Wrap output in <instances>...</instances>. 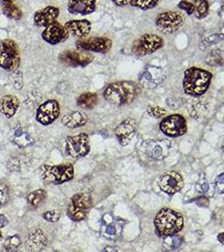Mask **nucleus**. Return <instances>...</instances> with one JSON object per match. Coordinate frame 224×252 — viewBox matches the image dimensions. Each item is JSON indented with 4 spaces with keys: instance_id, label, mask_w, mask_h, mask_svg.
<instances>
[{
    "instance_id": "obj_1",
    "label": "nucleus",
    "mask_w": 224,
    "mask_h": 252,
    "mask_svg": "<svg viewBox=\"0 0 224 252\" xmlns=\"http://www.w3.org/2000/svg\"><path fill=\"white\" fill-rule=\"evenodd\" d=\"M140 92L138 86L132 81H118L107 86L104 92L105 100L117 106L132 103Z\"/></svg>"
},
{
    "instance_id": "obj_2",
    "label": "nucleus",
    "mask_w": 224,
    "mask_h": 252,
    "mask_svg": "<svg viewBox=\"0 0 224 252\" xmlns=\"http://www.w3.org/2000/svg\"><path fill=\"white\" fill-rule=\"evenodd\" d=\"M212 78V73L207 70L190 67L184 73V91L191 96L204 94L211 84Z\"/></svg>"
},
{
    "instance_id": "obj_3",
    "label": "nucleus",
    "mask_w": 224,
    "mask_h": 252,
    "mask_svg": "<svg viewBox=\"0 0 224 252\" xmlns=\"http://www.w3.org/2000/svg\"><path fill=\"white\" fill-rule=\"evenodd\" d=\"M157 233L163 237L172 236L182 230L184 218L180 213L171 208H163L155 220Z\"/></svg>"
},
{
    "instance_id": "obj_4",
    "label": "nucleus",
    "mask_w": 224,
    "mask_h": 252,
    "mask_svg": "<svg viewBox=\"0 0 224 252\" xmlns=\"http://www.w3.org/2000/svg\"><path fill=\"white\" fill-rule=\"evenodd\" d=\"M43 182L48 184H62L72 180L74 176V169L72 164L64 163L57 166L43 165L39 171Z\"/></svg>"
},
{
    "instance_id": "obj_5",
    "label": "nucleus",
    "mask_w": 224,
    "mask_h": 252,
    "mask_svg": "<svg viewBox=\"0 0 224 252\" xmlns=\"http://www.w3.org/2000/svg\"><path fill=\"white\" fill-rule=\"evenodd\" d=\"M20 50L16 41L4 39L0 41V67L8 72H15L20 65Z\"/></svg>"
},
{
    "instance_id": "obj_6",
    "label": "nucleus",
    "mask_w": 224,
    "mask_h": 252,
    "mask_svg": "<svg viewBox=\"0 0 224 252\" xmlns=\"http://www.w3.org/2000/svg\"><path fill=\"white\" fill-rule=\"evenodd\" d=\"M164 46V40L155 34H143L133 42L132 52L137 57H145L161 49Z\"/></svg>"
},
{
    "instance_id": "obj_7",
    "label": "nucleus",
    "mask_w": 224,
    "mask_h": 252,
    "mask_svg": "<svg viewBox=\"0 0 224 252\" xmlns=\"http://www.w3.org/2000/svg\"><path fill=\"white\" fill-rule=\"evenodd\" d=\"M91 207L92 198L89 193H77L70 200L68 214L72 220L80 222L86 219Z\"/></svg>"
},
{
    "instance_id": "obj_8",
    "label": "nucleus",
    "mask_w": 224,
    "mask_h": 252,
    "mask_svg": "<svg viewBox=\"0 0 224 252\" xmlns=\"http://www.w3.org/2000/svg\"><path fill=\"white\" fill-rule=\"evenodd\" d=\"M185 18L176 11L160 13L155 19V26L159 32L171 35L178 32L183 25Z\"/></svg>"
},
{
    "instance_id": "obj_9",
    "label": "nucleus",
    "mask_w": 224,
    "mask_h": 252,
    "mask_svg": "<svg viewBox=\"0 0 224 252\" xmlns=\"http://www.w3.org/2000/svg\"><path fill=\"white\" fill-rule=\"evenodd\" d=\"M113 46L110 38L104 36H94L85 38L76 41L77 50L94 52V53L106 54L111 50Z\"/></svg>"
},
{
    "instance_id": "obj_10",
    "label": "nucleus",
    "mask_w": 224,
    "mask_h": 252,
    "mask_svg": "<svg viewBox=\"0 0 224 252\" xmlns=\"http://www.w3.org/2000/svg\"><path fill=\"white\" fill-rule=\"evenodd\" d=\"M58 59L69 67H85L94 61V56L82 50H67L60 53Z\"/></svg>"
},
{
    "instance_id": "obj_11",
    "label": "nucleus",
    "mask_w": 224,
    "mask_h": 252,
    "mask_svg": "<svg viewBox=\"0 0 224 252\" xmlns=\"http://www.w3.org/2000/svg\"><path fill=\"white\" fill-rule=\"evenodd\" d=\"M90 150L89 138L86 133H80L67 139L66 151L73 158H83L88 154Z\"/></svg>"
},
{
    "instance_id": "obj_12",
    "label": "nucleus",
    "mask_w": 224,
    "mask_h": 252,
    "mask_svg": "<svg viewBox=\"0 0 224 252\" xmlns=\"http://www.w3.org/2000/svg\"><path fill=\"white\" fill-rule=\"evenodd\" d=\"M165 79L166 73L162 67L147 66L139 76V82L143 88L153 89L164 82Z\"/></svg>"
},
{
    "instance_id": "obj_13",
    "label": "nucleus",
    "mask_w": 224,
    "mask_h": 252,
    "mask_svg": "<svg viewBox=\"0 0 224 252\" xmlns=\"http://www.w3.org/2000/svg\"><path fill=\"white\" fill-rule=\"evenodd\" d=\"M69 32L64 25H62L57 20L47 26L41 33L43 41L52 46L65 42L69 38Z\"/></svg>"
},
{
    "instance_id": "obj_14",
    "label": "nucleus",
    "mask_w": 224,
    "mask_h": 252,
    "mask_svg": "<svg viewBox=\"0 0 224 252\" xmlns=\"http://www.w3.org/2000/svg\"><path fill=\"white\" fill-rule=\"evenodd\" d=\"M162 132L171 137H177L187 132L186 120L180 114H173L164 119L160 124Z\"/></svg>"
},
{
    "instance_id": "obj_15",
    "label": "nucleus",
    "mask_w": 224,
    "mask_h": 252,
    "mask_svg": "<svg viewBox=\"0 0 224 252\" xmlns=\"http://www.w3.org/2000/svg\"><path fill=\"white\" fill-rule=\"evenodd\" d=\"M142 151L155 160H163L167 158L171 150V143L168 140L147 141L142 145Z\"/></svg>"
},
{
    "instance_id": "obj_16",
    "label": "nucleus",
    "mask_w": 224,
    "mask_h": 252,
    "mask_svg": "<svg viewBox=\"0 0 224 252\" xmlns=\"http://www.w3.org/2000/svg\"><path fill=\"white\" fill-rule=\"evenodd\" d=\"M60 113V105L57 100L46 101L38 108L36 120L39 123L48 126L57 120Z\"/></svg>"
},
{
    "instance_id": "obj_17",
    "label": "nucleus",
    "mask_w": 224,
    "mask_h": 252,
    "mask_svg": "<svg viewBox=\"0 0 224 252\" xmlns=\"http://www.w3.org/2000/svg\"><path fill=\"white\" fill-rule=\"evenodd\" d=\"M60 16V9L54 5H48L35 11L33 16V23L36 27H44L57 21Z\"/></svg>"
},
{
    "instance_id": "obj_18",
    "label": "nucleus",
    "mask_w": 224,
    "mask_h": 252,
    "mask_svg": "<svg viewBox=\"0 0 224 252\" xmlns=\"http://www.w3.org/2000/svg\"><path fill=\"white\" fill-rule=\"evenodd\" d=\"M184 186V181L180 174L171 172L164 174L159 180L160 189L170 195L180 192Z\"/></svg>"
},
{
    "instance_id": "obj_19",
    "label": "nucleus",
    "mask_w": 224,
    "mask_h": 252,
    "mask_svg": "<svg viewBox=\"0 0 224 252\" xmlns=\"http://www.w3.org/2000/svg\"><path fill=\"white\" fill-rule=\"evenodd\" d=\"M70 35L77 39L87 38L91 32L92 23L87 19H70L64 24Z\"/></svg>"
},
{
    "instance_id": "obj_20",
    "label": "nucleus",
    "mask_w": 224,
    "mask_h": 252,
    "mask_svg": "<svg viewBox=\"0 0 224 252\" xmlns=\"http://www.w3.org/2000/svg\"><path fill=\"white\" fill-rule=\"evenodd\" d=\"M97 0H68V11L73 16H86L96 10Z\"/></svg>"
},
{
    "instance_id": "obj_21",
    "label": "nucleus",
    "mask_w": 224,
    "mask_h": 252,
    "mask_svg": "<svg viewBox=\"0 0 224 252\" xmlns=\"http://www.w3.org/2000/svg\"><path fill=\"white\" fill-rule=\"evenodd\" d=\"M135 131H136V122L135 120L132 119L124 120L122 123L117 126L116 129V135L121 145L123 146L128 145L135 136Z\"/></svg>"
},
{
    "instance_id": "obj_22",
    "label": "nucleus",
    "mask_w": 224,
    "mask_h": 252,
    "mask_svg": "<svg viewBox=\"0 0 224 252\" xmlns=\"http://www.w3.org/2000/svg\"><path fill=\"white\" fill-rule=\"evenodd\" d=\"M19 107V99L15 95H5L0 100V112L7 118H12Z\"/></svg>"
},
{
    "instance_id": "obj_23",
    "label": "nucleus",
    "mask_w": 224,
    "mask_h": 252,
    "mask_svg": "<svg viewBox=\"0 0 224 252\" xmlns=\"http://www.w3.org/2000/svg\"><path fill=\"white\" fill-rule=\"evenodd\" d=\"M117 7L130 6L139 10H149L158 6L160 0H111Z\"/></svg>"
},
{
    "instance_id": "obj_24",
    "label": "nucleus",
    "mask_w": 224,
    "mask_h": 252,
    "mask_svg": "<svg viewBox=\"0 0 224 252\" xmlns=\"http://www.w3.org/2000/svg\"><path fill=\"white\" fill-rule=\"evenodd\" d=\"M87 117L86 114L79 111L72 112L64 115L63 118V125L70 129H76L81 126H84L87 123Z\"/></svg>"
},
{
    "instance_id": "obj_25",
    "label": "nucleus",
    "mask_w": 224,
    "mask_h": 252,
    "mask_svg": "<svg viewBox=\"0 0 224 252\" xmlns=\"http://www.w3.org/2000/svg\"><path fill=\"white\" fill-rule=\"evenodd\" d=\"M27 244L31 249L40 251L47 246L48 239L41 230H36L30 235Z\"/></svg>"
},
{
    "instance_id": "obj_26",
    "label": "nucleus",
    "mask_w": 224,
    "mask_h": 252,
    "mask_svg": "<svg viewBox=\"0 0 224 252\" xmlns=\"http://www.w3.org/2000/svg\"><path fill=\"white\" fill-rule=\"evenodd\" d=\"M0 4H1L2 12L7 18L13 20H19L22 19V10L17 4H16L15 1L0 3Z\"/></svg>"
},
{
    "instance_id": "obj_27",
    "label": "nucleus",
    "mask_w": 224,
    "mask_h": 252,
    "mask_svg": "<svg viewBox=\"0 0 224 252\" xmlns=\"http://www.w3.org/2000/svg\"><path fill=\"white\" fill-rule=\"evenodd\" d=\"M12 142L18 145L19 148H26L34 143V140L28 133L23 131V129L19 127L13 134Z\"/></svg>"
},
{
    "instance_id": "obj_28",
    "label": "nucleus",
    "mask_w": 224,
    "mask_h": 252,
    "mask_svg": "<svg viewBox=\"0 0 224 252\" xmlns=\"http://www.w3.org/2000/svg\"><path fill=\"white\" fill-rule=\"evenodd\" d=\"M98 103V96L95 93H84L77 99V104L83 109H93Z\"/></svg>"
},
{
    "instance_id": "obj_29",
    "label": "nucleus",
    "mask_w": 224,
    "mask_h": 252,
    "mask_svg": "<svg viewBox=\"0 0 224 252\" xmlns=\"http://www.w3.org/2000/svg\"><path fill=\"white\" fill-rule=\"evenodd\" d=\"M205 62L208 66L214 67H224V50H211L206 57Z\"/></svg>"
},
{
    "instance_id": "obj_30",
    "label": "nucleus",
    "mask_w": 224,
    "mask_h": 252,
    "mask_svg": "<svg viewBox=\"0 0 224 252\" xmlns=\"http://www.w3.org/2000/svg\"><path fill=\"white\" fill-rule=\"evenodd\" d=\"M195 5V16L198 19H205L209 13V3L207 0H192Z\"/></svg>"
},
{
    "instance_id": "obj_31",
    "label": "nucleus",
    "mask_w": 224,
    "mask_h": 252,
    "mask_svg": "<svg viewBox=\"0 0 224 252\" xmlns=\"http://www.w3.org/2000/svg\"><path fill=\"white\" fill-rule=\"evenodd\" d=\"M224 41V33H214V34L205 38L204 40H202V42L200 43V49L202 50H207V48L212 47L213 45L218 44L219 42Z\"/></svg>"
},
{
    "instance_id": "obj_32",
    "label": "nucleus",
    "mask_w": 224,
    "mask_h": 252,
    "mask_svg": "<svg viewBox=\"0 0 224 252\" xmlns=\"http://www.w3.org/2000/svg\"><path fill=\"white\" fill-rule=\"evenodd\" d=\"M3 247H4V249L6 250L7 252H17V251H19L21 247L20 237L18 235L10 236L5 239L4 244H3Z\"/></svg>"
},
{
    "instance_id": "obj_33",
    "label": "nucleus",
    "mask_w": 224,
    "mask_h": 252,
    "mask_svg": "<svg viewBox=\"0 0 224 252\" xmlns=\"http://www.w3.org/2000/svg\"><path fill=\"white\" fill-rule=\"evenodd\" d=\"M47 198V192L44 190H36L34 192H31L27 197L29 204L33 207H37L38 205H41Z\"/></svg>"
},
{
    "instance_id": "obj_34",
    "label": "nucleus",
    "mask_w": 224,
    "mask_h": 252,
    "mask_svg": "<svg viewBox=\"0 0 224 252\" xmlns=\"http://www.w3.org/2000/svg\"><path fill=\"white\" fill-rule=\"evenodd\" d=\"M177 6L180 10H184L188 16H191L195 13V5H194V3H193V2L188 1V0H181L180 3H178Z\"/></svg>"
},
{
    "instance_id": "obj_35",
    "label": "nucleus",
    "mask_w": 224,
    "mask_h": 252,
    "mask_svg": "<svg viewBox=\"0 0 224 252\" xmlns=\"http://www.w3.org/2000/svg\"><path fill=\"white\" fill-rule=\"evenodd\" d=\"M9 200V189L6 184L0 183V208Z\"/></svg>"
},
{
    "instance_id": "obj_36",
    "label": "nucleus",
    "mask_w": 224,
    "mask_h": 252,
    "mask_svg": "<svg viewBox=\"0 0 224 252\" xmlns=\"http://www.w3.org/2000/svg\"><path fill=\"white\" fill-rule=\"evenodd\" d=\"M43 218L46 220L49 221L51 223H56L59 220V219L61 218V212L57 209L46 212L43 214Z\"/></svg>"
},
{
    "instance_id": "obj_37",
    "label": "nucleus",
    "mask_w": 224,
    "mask_h": 252,
    "mask_svg": "<svg viewBox=\"0 0 224 252\" xmlns=\"http://www.w3.org/2000/svg\"><path fill=\"white\" fill-rule=\"evenodd\" d=\"M148 113H149L150 116L160 118V117L164 116V114L166 113V111L161 107H149L148 108Z\"/></svg>"
},
{
    "instance_id": "obj_38",
    "label": "nucleus",
    "mask_w": 224,
    "mask_h": 252,
    "mask_svg": "<svg viewBox=\"0 0 224 252\" xmlns=\"http://www.w3.org/2000/svg\"><path fill=\"white\" fill-rule=\"evenodd\" d=\"M104 233H105V235H107V236H117V227H116L115 224H112V223H105V222H104Z\"/></svg>"
},
{
    "instance_id": "obj_39",
    "label": "nucleus",
    "mask_w": 224,
    "mask_h": 252,
    "mask_svg": "<svg viewBox=\"0 0 224 252\" xmlns=\"http://www.w3.org/2000/svg\"><path fill=\"white\" fill-rule=\"evenodd\" d=\"M215 185L217 188V190L220 193H224V173L219 175L216 179L215 182Z\"/></svg>"
},
{
    "instance_id": "obj_40",
    "label": "nucleus",
    "mask_w": 224,
    "mask_h": 252,
    "mask_svg": "<svg viewBox=\"0 0 224 252\" xmlns=\"http://www.w3.org/2000/svg\"><path fill=\"white\" fill-rule=\"evenodd\" d=\"M9 224V220L3 214H0V228H3Z\"/></svg>"
},
{
    "instance_id": "obj_41",
    "label": "nucleus",
    "mask_w": 224,
    "mask_h": 252,
    "mask_svg": "<svg viewBox=\"0 0 224 252\" xmlns=\"http://www.w3.org/2000/svg\"><path fill=\"white\" fill-rule=\"evenodd\" d=\"M218 239L222 244H224V233H222L218 236Z\"/></svg>"
},
{
    "instance_id": "obj_42",
    "label": "nucleus",
    "mask_w": 224,
    "mask_h": 252,
    "mask_svg": "<svg viewBox=\"0 0 224 252\" xmlns=\"http://www.w3.org/2000/svg\"><path fill=\"white\" fill-rule=\"evenodd\" d=\"M11 1H16V0H0V3H5V2H11Z\"/></svg>"
},
{
    "instance_id": "obj_43",
    "label": "nucleus",
    "mask_w": 224,
    "mask_h": 252,
    "mask_svg": "<svg viewBox=\"0 0 224 252\" xmlns=\"http://www.w3.org/2000/svg\"><path fill=\"white\" fill-rule=\"evenodd\" d=\"M2 239V233H1V231H0V240Z\"/></svg>"
},
{
    "instance_id": "obj_44",
    "label": "nucleus",
    "mask_w": 224,
    "mask_h": 252,
    "mask_svg": "<svg viewBox=\"0 0 224 252\" xmlns=\"http://www.w3.org/2000/svg\"><path fill=\"white\" fill-rule=\"evenodd\" d=\"M222 150L224 151V145L222 146Z\"/></svg>"
}]
</instances>
